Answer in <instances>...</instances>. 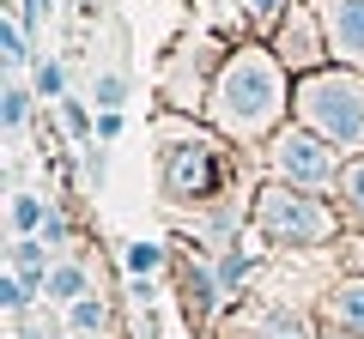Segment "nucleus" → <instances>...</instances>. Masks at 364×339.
<instances>
[{
    "label": "nucleus",
    "mask_w": 364,
    "mask_h": 339,
    "mask_svg": "<svg viewBox=\"0 0 364 339\" xmlns=\"http://www.w3.org/2000/svg\"><path fill=\"white\" fill-rule=\"evenodd\" d=\"M279 97H286V85H279V67L267 61V55L243 49L231 67H225L219 79V104H213V116H219L225 133H261L273 116H279Z\"/></svg>",
    "instance_id": "1"
},
{
    "label": "nucleus",
    "mask_w": 364,
    "mask_h": 339,
    "mask_svg": "<svg viewBox=\"0 0 364 339\" xmlns=\"http://www.w3.org/2000/svg\"><path fill=\"white\" fill-rule=\"evenodd\" d=\"M304 121L334 145H364V79L352 73H322L298 91Z\"/></svg>",
    "instance_id": "2"
},
{
    "label": "nucleus",
    "mask_w": 364,
    "mask_h": 339,
    "mask_svg": "<svg viewBox=\"0 0 364 339\" xmlns=\"http://www.w3.org/2000/svg\"><path fill=\"white\" fill-rule=\"evenodd\" d=\"M255 218H261V230L279 236V243H322V236L334 230V218H328L316 200L291 194V188H267L261 206H255Z\"/></svg>",
    "instance_id": "3"
},
{
    "label": "nucleus",
    "mask_w": 364,
    "mask_h": 339,
    "mask_svg": "<svg viewBox=\"0 0 364 339\" xmlns=\"http://www.w3.org/2000/svg\"><path fill=\"white\" fill-rule=\"evenodd\" d=\"M273 164L286 170L291 182H334V152H328L322 140H310V133H279V145H273Z\"/></svg>",
    "instance_id": "4"
},
{
    "label": "nucleus",
    "mask_w": 364,
    "mask_h": 339,
    "mask_svg": "<svg viewBox=\"0 0 364 339\" xmlns=\"http://www.w3.org/2000/svg\"><path fill=\"white\" fill-rule=\"evenodd\" d=\"M322 18H328V37L346 61H364V0H322Z\"/></svg>",
    "instance_id": "5"
},
{
    "label": "nucleus",
    "mask_w": 364,
    "mask_h": 339,
    "mask_svg": "<svg viewBox=\"0 0 364 339\" xmlns=\"http://www.w3.org/2000/svg\"><path fill=\"white\" fill-rule=\"evenodd\" d=\"M328 315H334V327H352V333H364V279L340 285L334 297H328Z\"/></svg>",
    "instance_id": "6"
},
{
    "label": "nucleus",
    "mask_w": 364,
    "mask_h": 339,
    "mask_svg": "<svg viewBox=\"0 0 364 339\" xmlns=\"http://www.w3.org/2000/svg\"><path fill=\"white\" fill-rule=\"evenodd\" d=\"M170 188H176V194H207V188H213V164H207V152L176 157V176H170Z\"/></svg>",
    "instance_id": "7"
},
{
    "label": "nucleus",
    "mask_w": 364,
    "mask_h": 339,
    "mask_svg": "<svg viewBox=\"0 0 364 339\" xmlns=\"http://www.w3.org/2000/svg\"><path fill=\"white\" fill-rule=\"evenodd\" d=\"M158 261H164V248H158V243H134L128 248V267H134V273H158Z\"/></svg>",
    "instance_id": "8"
},
{
    "label": "nucleus",
    "mask_w": 364,
    "mask_h": 339,
    "mask_svg": "<svg viewBox=\"0 0 364 339\" xmlns=\"http://www.w3.org/2000/svg\"><path fill=\"white\" fill-rule=\"evenodd\" d=\"M73 327H85V333H97V327H104V303L79 297V303H73Z\"/></svg>",
    "instance_id": "9"
},
{
    "label": "nucleus",
    "mask_w": 364,
    "mask_h": 339,
    "mask_svg": "<svg viewBox=\"0 0 364 339\" xmlns=\"http://www.w3.org/2000/svg\"><path fill=\"white\" fill-rule=\"evenodd\" d=\"M13 267H18V279H37V267H43V248H37V243H18V248H13Z\"/></svg>",
    "instance_id": "10"
},
{
    "label": "nucleus",
    "mask_w": 364,
    "mask_h": 339,
    "mask_svg": "<svg viewBox=\"0 0 364 339\" xmlns=\"http://www.w3.org/2000/svg\"><path fill=\"white\" fill-rule=\"evenodd\" d=\"M13 224H18V230H37V224H43V206H37L31 194H18V200H13Z\"/></svg>",
    "instance_id": "11"
},
{
    "label": "nucleus",
    "mask_w": 364,
    "mask_h": 339,
    "mask_svg": "<svg viewBox=\"0 0 364 339\" xmlns=\"http://www.w3.org/2000/svg\"><path fill=\"white\" fill-rule=\"evenodd\" d=\"M346 200H352V218L364 224V164H352V170H346Z\"/></svg>",
    "instance_id": "12"
},
{
    "label": "nucleus",
    "mask_w": 364,
    "mask_h": 339,
    "mask_svg": "<svg viewBox=\"0 0 364 339\" xmlns=\"http://www.w3.org/2000/svg\"><path fill=\"white\" fill-rule=\"evenodd\" d=\"M49 291H55V297H79V273H73V267L49 273Z\"/></svg>",
    "instance_id": "13"
},
{
    "label": "nucleus",
    "mask_w": 364,
    "mask_h": 339,
    "mask_svg": "<svg viewBox=\"0 0 364 339\" xmlns=\"http://www.w3.org/2000/svg\"><path fill=\"white\" fill-rule=\"evenodd\" d=\"M37 91H43V97L61 91V67H55V61H43V67H37Z\"/></svg>",
    "instance_id": "14"
},
{
    "label": "nucleus",
    "mask_w": 364,
    "mask_h": 339,
    "mask_svg": "<svg viewBox=\"0 0 364 339\" xmlns=\"http://www.w3.org/2000/svg\"><path fill=\"white\" fill-rule=\"evenodd\" d=\"M6 128H25V91H18V85L6 91Z\"/></svg>",
    "instance_id": "15"
},
{
    "label": "nucleus",
    "mask_w": 364,
    "mask_h": 339,
    "mask_svg": "<svg viewBox=\"0 0 364 339\" xmlns=\"http://www.w3.org/2000/svg\"><path fill=\"white\" fill-rule=\"evenodd\" d=\"M61 121H67V133H73V140H85V109H79V104H67Z\"/></svg>",
    "instance_id": "16"
},
{
    "label": "nucleus",
    "mask_w": 364,
    "mask_h": 339,
    "mask_svg": "<svg viewBox=\"0 0 364 339\" xmlns=\"http://www.w3.org/2000/svg\"><path fill=\"white\" fill-rule=\"evenodd\" d=\"M243 273H249V261H243V255H231V261L219 267V279H225V285H243Z\"/></svg>",
    "instance_id": "17"
},
{
    "label": "nucleus",
    "mask_w": 364,
    "mask_h": 339,
    "mask_svg": "<svg viewBox=\"0 0 364 339\" xmlns=\"http://www.w3.org/2000/svg\"><path fill=\"white\" fill-rule=\"evenodd\" d=\"M0 43H6V55H13V67H18V61H25V37H18V30H13V25L0 30Z\"/></svg>",
    "instance_id": "18"
},
{
    "label": "nucleus",
    "mask_w": 364,
    "mask_h": 339,
    "mask_svg": "<svg viewBox=\"0 0 364 339\" xmlns=\"http://www.w3.org/2000/svg\"><path fill=\"white\" fill-rule=\"evenodd\" d=\"M0 303H6V309H25V291H18V279H6V285H0Z\"/></svg>",
    "instance_id": "19"
},
{
    "label": "nucleus",
    "mask_w": 364,
    "mask_h": 339,
    "mask_svg": "<svg viewBox=\"0 0 364 339\" xmlns=\"http://www.w3.org/2000/svg\"><path fill=\"white\" fill-rule=\"evenodd\" d=\"M279 6H286V0H255V13H261V18H273Z\"/></svg>",
    "instance_id": "20"
}]
</instances>
